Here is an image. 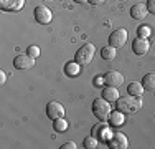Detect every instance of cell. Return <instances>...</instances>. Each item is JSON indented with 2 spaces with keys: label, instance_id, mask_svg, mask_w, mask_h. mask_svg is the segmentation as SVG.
<instances>
[{
  "label": "cell",
  "instance_id": "3",
  "mask_svg": "<svg viewBox=\"0 0 155 149\" xmlns=\"http://www.w3.org/2000/svg\"><path fill=\"white\" fill-rule=\"evenodd\" d=\"M94 51H96V48H94L93 43H84L83 47L74 53V61H78L81 66L89 65V63L93 61V58H94Z\"/></svg>",
  "mask_w": 155,
  "mask_h": 149
},
{
  "label": "cell",
  "instance_id": "7",
  "mask_svg": "<svg viewBox=\"0 0 155 149\" xmlns=\"http://www.w3.org/2000/svg\"><path fill=\"white\" fill-rule=\"evenodd\" d=\"M35 60L36 58H33L30 57V55H17L15 58H13V66H15L17 70H30L35 66Z\"/></svg>",
  "mask_w": 155,
  "mask_h": 149
},
{
  "label": "cell",
  "instance_id": "27",
  "mask_svg": "<svg viewBox=\"0 0 155 149\" xmlns=\"http://www.w3.org/2000/svg\"><path fill=\"white\" fill-rule=\"evenodd\" d=\"M5 81H7V74H5V71H0V83H5Z\"/></svg>",
  "mask_w": 155,
  "mask_h": 149
},
{
  "label": "cell",
  "instance_id": "26",
  "mask_svg": "<svg viewBox=\"0 0 155 149\" xmlns=\"http://www.w3.org/2000/svg\"><path fill=\"white\" fill-rule=\"evenodd\" d=\"M101 83H104V76H96L94 78V85H97V86H99Z\"/></svg>",
  "mask_w": 155,
  "mask_h": 149
},
{
  "label": "cell",
  "instance_id": "30",
  "mask_svg": "<svg viewBox=\"0 0 155 149\" xmlns=\"http://www.w3.org/2000/svg\"><path fill=\"white\" fill-rule=\"evenodd\" d=\"M120 2H125V0H120Z\"/></svg>",
  "mask_w": 155,
  "mask_h": 149
},
{
  "label": "cell",
  "instance_id": "25",
  "mask_svg": "<svg viewBox=\"0 0 155 149\" xmlns=\"http://www.w3.org/2000/svg\"><path fill=\"white\" fill-rule=\"evenodd\" d=\"M74 147H76V143H73V141H68L61 146V149H74Z\"/></svg>",
  "mask_w": 155,
  "mask_h": 149
},
{
  "label": "cell",
  "instance_id": "15",
  "mask_svg": "<svg viewBox=\"0 0 155 149\" xmlns=\"http://www.w3.org/2000/svg\"><path fill=\"white\" fill-rule=\"evenodd\" d=\"M142 86L145 88L147 91H155V71H150V73L143 74Z\"/></svg>",
  "mask_w": 155,
  "mask_h": 149
},
{
  "label": "cell",
  "instance_id": "22",
  "mask_svg": "<svg viewBox=\"0 0 155 149\" xmlns=\"http://www.w3.org/2000/svg\"><path fill=\"white\" fill-rule=\"evenodd\" d=\"M27 53L30 55V57H33V58H38L40 57V48L36 47V45H31V47H28Z\"/></svg>",
  "mask_w": 155,
  "mask_h": 149
},
{
  "label": "cell",
  "instance_id": "9",
  "mask_svg": "<svg viewBox=\"0 0 155 149\" xmlns=\"http://www.w3.org/2000/svg\"><path fill=\"white\" fill-rule=\"evenodd\" d=\"M122 83H124V74L122 73L116 71V70H110V71L104 73V85H106V86L119 88Z\"/></svg>",
  "mask_w": 155,
  "mask_h": 149
},
{
  "label": "cell",
  "instance_id": "29",
  "mask_svg": "<svg viewBox=\"0 0 155 149\" xmlns=\"http://www.w3.org/2000/svg\"><path fill=\"white\" fill-rule=\"evenodd\" d=\"M74 2H78V3H84V2H89V0H74Z\"/></svg>",
  "mask_w": 155,
  "mask_h": 149
},
{
  "label": "cell",
  "instance_id": "16",
  "mask_svg": "<svg viewBox=\"0 0 155 149\" xmlns=\"http://www.w3.org/2000/svg\"><path fill=\"white\" fill-rule=\"evenodd\" d=\"M143 91H145V88H143L142 83H139V81H132V83L127 86V93H129V95L137 96V98H142Z\"/></svg>",
  "mask_w": 155,
  "mask_h": 149
},
{
  "label": "cell",
  "instance_id": "2",
  "mask_svg": "<svg viewBox=\"0 0 155 149\" xmlns=\"http://www.w3.org/2000/svg\"><path fill=\"white\" fill-rule=\"evenodd\" d=\"M93 113L99 121H107L109 114H110V103L107 99H104L102 96L96 98L93 101Z\"/></svg>",
  "mask_w": 155,
  "mask_h": 149
},
{
  "label": "cell",
  "instance_id": "4",
  "mask_svg": "<svg viewBox=\"0 0 155 149\" xmlns=\"http://www.w3.org/2000/svg\"><path fill=\"white\" fill-rule=\"evenodd\" d=\"M127 38H129V33L125 28H117L114 30L112 33L109 35V45L114 48H119V47H124L127 43Z\"/></svg>",
  "mask_w": 155,
  "mask_h": 149
},
{
  "label": "cell",
  "instance_id": "13",
  "mask_svg": "<svg viewBox=\"0 0 155 149\" xmlns=\"http://www.w3.org/2000/svg\"><path fill=\"white\" fill-rule=\"evenodd\" d=\"M109 133H110V129H109V126L104 124V121H101L99 124H96L93 128V136L99 137V139H106Z\"/></svg>",
  "mask_w": 155,
  "mask_h": 149
},
{
  "label": "cell",
  "instance_id": "21",
  "mask_svg": "<svg viewBox=\"0 0 155 149\" xmlns=\"http://www.w3.org/2000/svg\"><path fill=\"white\" fill-rule=\"evenodd\" d=\"M97 137L96 136H87V137H84V143H83V146L86 147V149H96L97 147Z\"/></svg>",
  "mask_w": 155,
  "mask_h": 149
},
{
  "label": "cell",
  "instance_id": "12",
  "mask_svg": "<svg viewBox=\"0 0 155 149\" xmlns=\"http://www.w3.org/2000/svg\"><path fill=\"white\" fill-rule=\"evenodd\" d=\"M147 15H149V10H147L145 3H135L130 7V17L134 20H143Z\"/></svg>",
  "mask_w": 155,
  "mask_h": 149
},
{
  "label": "cell",
  "instance_id": "24",
  "mask_svg": "<svg viewBox=\"0 0 155 149\" xmlns=\"http://www.w3.org/2000/svg\"><path fill=\"white\" fill-rule=\"evenodd\" d=\"M147 10H149V13H155V0H147Z\"/></svg>",
  "mask_w": 155,
  "mask_h": 149
},
{
  "label": "cell",
  "instance_id": "5",
  "mask_svg": "<svg viewBox=\"0 0 155 149\" xmlns=\"http://www.w3.org/2000/svg\"><path fill=\"white\" fill-rule=\"evenodd\" d=\"M110 149H127L129 147V139L124 133H112L107 141Z\"/></svg>",
  "mask_w": 155,
  "mask_h": 149
},
{
  "label": "cell",
  "instance_id": "6",
  "mask_svg": "<svg viewBox=\"0 0 155 149\" xmlns=\"http://www.w3.org/2000/svg\"><path fill=\"white\" fill-rule=\"evenodd\" d=\"M33 15H35V20L38 22V23H41V25H48L51 20H53V13H51V10L48 9V7H45V5L35 7Z\"/></svg>",
  "mask_w": 155,
  "mask_h": 149
},
{
  "label": "cell",
  "instance_id": "23",
  "mask_svg": "<svg viewBox=\"0 0 155 149\" xmlns=\"http://www.w3.org/2000/svg\"><path fill=\"white\" fill-rule=\"evenodd\" d=\"M137 35L142 36V38H147L150 35V28L149 27H139L137 28Z\"/></svg>",
  "mask_w": 155,
  "mask_h": 149
},
{
  "label": "cell",
  "instance_id": "20",
  "mask_svg": "<svg viewBox=\"0 0 155 149\" xmlns=\"http://www.w3.org/2000/svg\"><path fill=\"white\" fill-rule=\"evenodd\" d=\"M53 129L56 133H64L66 129H68V121H66L64 118H58L53 121Z\"/></svg>",
  "mask_w": 155,
  "mask_h": 149
},
{
  "label": "cell",
  "instance_id": "8",
  "mask_svg": "<svg viewBox=\"0 0 155 149\" xmlns=\"http://www.w3.org/2000/svg\"><path fill=\"white\" fill-rule=\"evenodd\" d=\"M46 116L53 121L58 118H64V106L58 101H50L46 104Z\"/></svg>",
  "mask_w": 155,
  "mask_h": 149
},
{
  "label": "cell",
  "instance_id": "18",
  "mask_svg": "<svg viewBox=\"0 0 155 149\" xmlns=\"http://www.w3.org/2000/svg\"><path fill=\"white\" fill-rule=\"evenodd\" d=\"M64 71L68 76H78L81 71V65L78 61H71V63H68V65L64 66Z\"/></svg>",
  "mask_w": 155,
  "mask_h": 149
},
{
  "label": "cell",
  "instance_id": "17",
  "mask_svg": "<svg viewBox=\"0 0 155 149\" xmlns=\"http://www.w3.org/2000/svg\"><path fill=\"white\" fill-rule=\"evenodd\" d=\"M116 55H117V51H116V48L114 47H102V50H101V57L102 60H106V61H112V60H116Z\"/></svg>",
  "mask_w": 155,
  "mask_h": 149
},
{
  "label": "cell",
  "instance_id": "28",
  "mask_svg": "<svg viewBox=\"0 0 155 149\" xmlns=\"http://www.w3.org/2000/svg\"><path fill=\"white\" fill-rule=\"evenodd\" d=\"M91 3H93V5H101V3H104L106 0H89Z\"/></svg>",
  "mask_w": 155,
  "mask_h": 149
},
{
  "label": "cell",
  "instance_id": "1",
  "mask_svg": "<svg viewBox=\"0 0 155 149\" xmlns=\"http://www.w3.org/2000/svg\"><path fill=\"white\" fill-rule=\"evenodd\" d=\"M140 108H142V99L132 95L119 96V99L116 101V109L120 113H135Z\"/></svg>",
  "mask_w": 155,
  "mask_h": 149
},
{
  "label": "cell",
  "instance_id": "10",
  "mask_svg": "<svg viewBox=\"0 0 155 149\" xmlns=\"http://www.w3.org/2000/svg\"><path fill=\"white\" fill-rule=\"evenodd\" d=\"M150 48V42L147 38H142V36H137V38L132 42V51L139 57H143L145 53H149Z\"/></svg>",
  "mask_w": 155,
  "mask_h": 149
},
{
  "label": "cell",
  "instance_id": "11",
  "mask_svg": "<svg viewBox=\"0 0 155 149\" xmlns=\"http://www.w3.org/2000/svg\"><path fill=\"white\" fill-rule=\"evenodd\" d=\"M25 0H0V9L5 12H18L23 9Z\"/></svg>",
  "mask_w": 155,
  "mask_h": 149
},
{
  "label": "cell",
  "instance_id": "19",
  "mask_svg": "<svg viewBox=\"0 0 155 149\" xmlns=\"http://www.w3.org/2000/svg\"><path fill=\"white\" fill-rule=\"evenodd\" d=\"M109 123L112 126H120L124 123V113H120V111H110V114H109Z\"/></svg>",
  "mask_w": 155,
  "mask_h": 149
},
{
  "label": "cell",
  "instance_id": "14",
  "mask_svg": "<svg viewBox=\"0 0 155 149\" xmlns=\"http://www.w3.org/2000/svg\"><path fill=\"white\" fill-rule=\"evenodd\" d=\"M102 98L107 99L109 103H116L117 99H119V91H117V88L114 86H106L102 89Z\"/></svg>",
  "mask_w": 155,
  "mask_h": 149
}]
</instances>
